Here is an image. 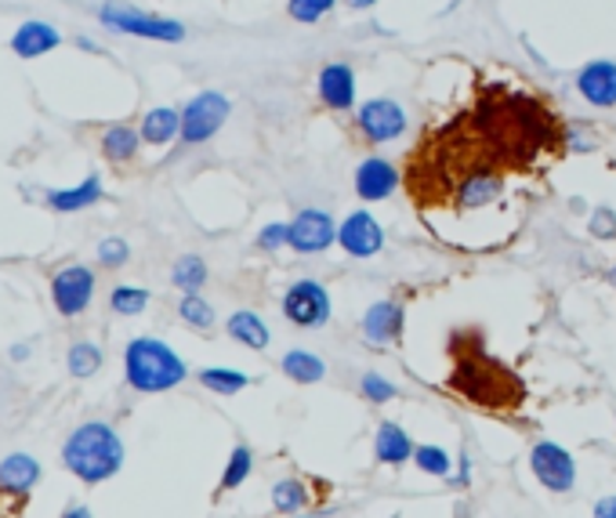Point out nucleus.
<instances>
[{"label": "nucleus", "mask_w": 616, "mask_h": 518, "mask_svg": "<svg viewBox=\"0 0 616 518\" xmlns=\"http://www.w3.org/2000/svg\"><path fill=\"white\" fill-rule=\"evenodd\" d=\"M309 504V485L301 479H279L273 485V507L279 515H298Z\"/></svg>", "instance_id": "obj_27"}, {"label": "nucleus", "mask_w": 616, "mask_h": 518, "mask_svg": "<svg viewBox=\"0 0 616 518\" xmlns=\"http://www.w3.org/2000/svg\"><path fill=\"white\" fill-rule=\"evenodd\" d=\"M279 366H284V374L290 377V381H298V384H316V381L327 377V363H323L319 355L305 352V349L287 352Z\"/></svg>", "instance_id": "obj_23"}, {"label": "nucleus", "mask_w": 616, "mask_h": 518, "mask_svg": "<svg viewBox=\"0 0 616 518\" xmlns=\"http://www.w3.org/2000/svg\"><path fill=\"white\" fill-rule=\"evenodd\" d=\"M334 8H338V0H287V15L294 18V23H319V18H327Z\"/></svg>", "instance_id": "obj_30"}, {"label": "nucleus", "mask_w": 616, "mask_h": 518, "mask_svg": "<svg viewBox=\"0 0 616 518\" xmlns=\"http://www.w3.org/2000/svg\"><path fill=\"white\" fill-rule=\"evenodd\" d=\"M171 279H175L178 290H186V294H197V290L208 283V262L197 254H186L178 257L175 268H171Z\"/></svg>", "instance_id": "obj_25"}, {"label": "nucleus", "mask_w": 616, "mask_h": 518, "mask_svg": "<svg viewBox=\"0 0 616 518\" xmlns=\"http://www.w3.org/2000/svg\"><path fill=\"white\" fill-rule=\"evenodd\" d=\"M334 243H338V222H334L330 211L305 207L294 214V222H290V247L298 254H323Z\"/></svg>", "instance_id": "obj_9"}, {"label": "nucleus", "mask_w": 616, "mask_h": 518, "mask_svg": "<svg viewBox=\"0 0 616 518\" xmlns=\"http://www.w3.org/2000/svg\"><path fill=\"white\" fill-rule=\"evenodd\" d=\"M59 29L48 26V23H26L18 26V34L12 37V48L18 59H40L48 55L51 48H59Z\"/></svg>", "instance_id": "obj_19"}, {"label": "nucleus", "mask_w": 616, "mask_h": 518, "mask_svg": "<svg viewBox=\"0 0 616 518\" xmlns=\"http://www.w3.org/2000/svg\"><path fill=\"white\" fill-rule=\"evenodd\" d=\"M178 316L186 319L189 327H197V330H211L214 327V308L200 294H186V298H181Z\"/></svg>", "instance_id": "obj_31"}, {"label": "nucleus", "mask_w": 616, "mask_h": 518, "mask_svg": "<svg viewBox=\"0 0 616 518\" xmlns=\"http://www.w3.org/2000/svg\"><path fill=\"white\" fill-rule=\"evenodd\" d=\"M290 518H309V515H290Z\"/></svg>", "instance_id": "obj_46"}, {"label": "nucleus", "mask_w": 616, "mask_h": 518, "mask_svg": "<svg viewBox=\"0 0 616 518\" xmlns=\"http://www.w3.org/2000/svg\"><path fill=\"white\" fill-rule=\"evenodd\" d=\"M127 384L138 392H167L186 381V363L178 359L175 349L156 338H135L124 352Z\"/></svg>", "instance_id": "obj_3"}, {"label": "nucleus", "mask_w": 616, "mask_h": 518, "mask_svg": "<svg viewBox=\"0 0 616 518\" xmlns=\"http://www.w3.org/2000/svg\"><path fill=\"white\" fill-rule=\"evenodd\" d=\"M453 355H457V363H453V374H450V384L457 388L461 395L475 399V403H496L504 406L507 399L501 395L504 384H512V374H504L501 366H496L490 355L479 352V344H472V349H461V341L453 338Z\"/></svg>", "instance_id": "obj_4"}, {"label": "nucleus", "mask_w": 616, "mask_h": 518, "mask_svg": "<svg viewBox=\"0 0 616 518\" xmlns=\"http://www.w3.org/2000/svg\"><path fill=\"white\" fill-rule=\"evenodd\" d=\"M99 257L105 268H121V265H127V257H131V247H127L121 236H110V240L99 243Z\"/></svg>", "instance_id": "obj_35"}, {"label": "nucleus", "mask_w": 616, "mask_h": 518, "mask_svg": "<svg viewBox=\"0 0 616 518\" xmlns=\"http://www.w3.org/2000/svg\"><path fill=\"white\" fill-rule=\"evenodd\" d=\"M225 330H229V338L232 341H240L243 349H254V352H262L268 349V341H273V330L265 327V319L257 316V312H232L229 319H225Z\"/></svg>", "instance_id": "obj_18"}, {"label": "nucleus", "mask_w": 616, "mask_h": 518, "mask_svg": "<svg viewBox=\"0 0 616 518\" xmlns=\"http://www.w3.org/2000/svg\"><path fill=\"white\" fill-rule=\"evenodd\" d=\"M40 479V464L29 453H12V457L0 460V490L26 496Z\"/></svg>", "instance_id": "obj_17"}, {"label": "nucleus", "mask_w": 616, "mask_h": 518, "mask_svg": "<svg viewBox=\"0 0 616 518\" xmlns=\"http://www.w3.org/2000/svg\"><path fill=\"white\" fill-rule=\"evenodd\" d=\"M355 131L370 146L395 142L406 131V110L395 99H370L355 110Z\"/></svg>", "instance_id": "obj_8"}, {"label": "nucleus", "mask_w": 616, "mask_h": 518, "mask_svg": "<svg viewBox=\"0 0 616 518\" xmlns=\"http://www.w3.org/2000/svg\"><path fill=\"white\" fill-rule=\"evenodd\" d=\"M99 200H102V178L99 175H88L77 189L48 192V207L51 211H62V214L84 211V207H91V203H99Z\"/></svg>", "instance_id": "obj_20"}, {"label": "nucleus", "mask_w": 616, "mask_h": 518, "mask_svg": "<svg viewBox=\"0 0 616 518\" xmlns=\"http://www.w3.org/2000/svg\"><path fill=\"white\" fill-rule=\"evenodd\" d=\"M414 464L420 471L439 475V479H450V457L442 446H417L414 450Z\"/></svg>", "instance_id": "obj_33"}, {"label": "nucleus", "mask_w": 616, "mask_h": 518, "mask_svg": "<svg viewBox=\"0 0 616 518\" xmlns=\"http://www.w3.org/2000/svg\"><path fill=\"white\" fill-rule=\"evenodd\" d=\"M338 243L344 247V254L352 257H374L385 247V229L377 225L374 214L352 211L349 218L338 225Z\"/></svg>", "instance_id": "obj_12"}, {"label": "nucleus", "mask_w": 616, "mask_h": 518, "mask_svg": "<svg viewBox=\"0 0 616 518\" xmlns=\"http://www.w3.org/2000/svg\"><path fill=\"white\" fill-rule=\"evenodd\" d=\"M403 175L395 170L392 160H381V156H366L360 167H355V197L366 200V203H377V200H388L392 192L399 189Z\"/></svg>", "instance_id": "obj_14"}, {"label": "nucleus", "mask_w": 616, "mask_h": 518, "mask_svg": "<svg viewBox=\"0 0 616 518\" xmlns=\"http://www.w3.org/2000/svg\"><path fill=\"white\" fill-rule=\"evenodd\" d=\"M577 91L594 110H616V62L594 59L577 73Z\"/></svg>", "instance_id": "obj_13"}, {"label": "nucleus", "mask_w": 616, "mask_h": 518, "mask_svg": "<svg viewBox=\"0 0 616 518\" xmlns=\"http://www.w3.org/2000/svg\"><path fill=\"white\" fill-rule=\"evenodd\" d=\"M62 464H66L77 479L91 482V485L105 482L121 471L124 442L110 425H102V420H88V425H80L66 439V446H62Z\"/></svg>", "instance_id": "obj_2"}, {"label": "nucleus", "mask_w": 616, "mask_h": 518, "mask_svg": "<svg viewBox=\"0 0 616 518\" xmlns=\"http://www.w3.org/2000/svg\"><path fill=\"white\" fill-rule=\"evenodd\" d=\"M232 105L222 91H200L197 99H189V105L181 110V142L186 146H203L208 138L222 131V124L229 121Z\"/></svg>", "instance_id": "obj_6"}, {"label": "nucleus", "mask_w": 616, "mask_h": 518, "mask_svg": "<svg viewBox=\"0 0 616 518\" xmlns=\"http://www.w3.org/2000/svg\"><path fill=\"white\" fill-rule=\"evenodd\" d=\"M468 450H464L461 453V471H457V479H453V482H457V485H468V479H472V468H468Z\"/></svg>", "instance_id": "obj_40"}, {"label": "nucleus", "mask_w": 616, "mask_h": 518, "mask_svg": "<svg viewBox=\"0 0 616 518\" xmlns=\"http://www.w3.org/2000/svg\"><path fill=\"white\" fill-rule=\"evenodd\" d=\"M178 135H181V113L171 110V105H160V110H149L142 116V138L149 146H167Z\"/></svg>", "instance_id": "obj_22"}, {"label": "nucleus", "mask_w": 616, "mask_h": 518, "mask_svg": "<svg viewBox=\"0 0 616 518\" xmlns=\"http://www.w3.org/2000/svg\"><path fill=\"white\" fill-rule=\"evenodd\" d=\"M406 327V312L399 301H374L370 308H366L363 316V338L377 344V349H385V344H395L399 333Z\"/></svg>", "instance_id": "obj_16"}, {"label": "nucleus", "mask_w": 616, "mask_h": 518, "mask_svg": "<svg viewBox=\"0 0 616 518\" xmlns=\"http://www.w3.org/2000/svg\"><path fill=\"white\" fill-rule=\"evenodd\" d=\"M284 316L301 330H316L330 323V290L319 279H298L287 287L284 301H279Z\"/></svg>", "instance_id": "obj_7"}, {"label": "nucleus", "mask_w": 616, "mask_h": 518, "mask_svg": "<svg viewBox=\"0 0 616 518\" xmlns=\"http://www.w3.org/2000/svg\"><path fill=\"white\" fill-rule=\"evenodd\" d=\"M51 298H55V308L62 316H80L95 298V273L84 265L62 268V273H55V279H51Z\"/></svg>", "instance_id": "obj_11"}, {"label": "nucleus", "mask_w": 616, "mask_h": 518, "mask_svg": "<svg viewBox=\"0 0 616 518\" xmlns=\"http://www.w3.org/2000/svg\"><path fill=\"white\" fill-rule=\"evenodd\" d=\"M200 384L218 395H236L251 384V377L240 370H229V366H208V370H200Z\"/></svg>", "instance_id": "obj_26"}, {"label": "nucleus", "mask_w": 616, "mask_h": 518, "mask_svg": "<svg viewBox=\"0 0 616 518\" xmlns=\"http://www.w3.org/2000/svg\"><path fill=\"white\" fill-rule=\"evenodd\" d=\"M62 518H91V511H88V507H66V515H62Z\"/></svg>", "instance_id": "obj_42"}, {"label": "nucleus", "mask_w": 616, "mask_h": 518, "mask_svg": "<svg viewBox=\"0 0 616 518\" xmlns=\"http://www.w3.org/2000/svg\"><path fill=\"white\" fill-rule=\"evenodd\" d=\"M77 45H80L84 51H99V48H95V40H88V37H80V40H77Z\"/></svg>", "instance_id": "obj_43"}, {"label": "nucleus", "mask_w": 616, "mask_h": 518, "mask_svg": "<svg viewBox=\"0 0 616 518\" xmlns=\"http://www.w3.org/2000/svg\"><path fill=\"white\" fill-rule=\"evenodd\" d=\"M341 4H349L352 12H366V8H374L377 0H341Z\"/></svg>", "instance_id": "obj_41"}, {"label": "nucleus", "mask_w": 616, "mask_h": 518, "mask_svg": "<svg viewBox=\"0 0 616 518\" xmlns=\"http://www.w3.org/2000/svg\"><path fill=\"white\" fill-rule=\"evenodd\" d=\"M591 236H599V240H616V214H613V207H599L591 214Z\"/></svg>", "instance_id": "obj_37"}, {"label": "nucleus", "mask_w": 616, "mask_h": 518, "mask_svg": "<svg viewBox=\"0 0 616 518\" xmlns=\"http://www.w3.org/2000/svg\"><path fill=\"white\" fill-rule=\"evenodd\" d=\"M591 518H616V496H605V501L594 504V515Z\"/></svg>", "instance_id": "obj_39"}, {"label": "nucleus", "mask_w": 616, "mask_h": 518, "mask_svg": "<svg viewBox=\"0 0 616 518\" xmlns=\"http://www.w3.org/2000/svg\"><path fill=\"white\" fill-rule=\"evenodd\" d=\"M363 399H370V403H388V399H395V384L392 381H385L381 374H363Z\"/></svg>", "instance_id": "obj_34"}, {"label": "nucleus", "mask_w": 616, "mask_h": 518, "mask_svg": "<svg viewBox=\"0 0 616 518\" xmlns=\"http://www.w3.org/2000/svg\"><path fill=\"white\" fill-rule=\"evenodd\" d=\"M70 374L73 377H95L99 374V366H102V352L95 349L91 341H80V344H73L70 349Z\"/></svg>", "instance_id": "obj_28"}, {"label": "nucleus", "mask_w": 616, "mask_h": 518, "mask_svg": "<svg viewBox=\"0 0 616 518\" xmlns=\"http://www.w3.org/2000/svg\"><path fill=\"white\" fill-rule=\"evenodd\" d=\"M316 91H319V102L327 105V110L349 113L355 105V73H352V66H344V62H327V66L319 70Z\"/></svg>", "instance_id": "obj_15"}, {"label": "nucleus", "mask_w": 616, "mask_h": 518, "mask_svg": "<svg viewBox=\"0 0 616 518\" xmlns=\"http://www.w3.org/2000/svg\"><path fill=\"white\" fill-rule=\"evenodd\" d=\"M257 247H262V251H279V247H290V225H284V222H273V225H265L262 232H257Z\"/></svg>", "instance_id": "obj_36"}, {"label": "nucleus", "mask_w": 616, "mask_h": 518, "mask_svg": "<svg viewBox=\"0 0 616 518\" xmlns=\"http://www.w3.org/2000/svg\"><path fill=\"white\" fill-rule=\"evenodd\" d=\"M529 468H533L537 482L551 493H566L577 482V464L555 442H537L533 453H529Z\"/></svg>", "instance_id": "obj_10"}, {"label": "nucleus", "mask_w": 616, "mask_h": 518, "mask_svg": "<svg viewBox=\"0 0 616 518\" xmlns=\"http://www.w3.org/2000/svg\"><path fill=\"white\" fill-rule=\"evenodd\" d=\"M613 287H616V268H613Z\"/></svg>", "instance_id": "obj_45"}, {"label": "nucleus", "mask_w": 616, "mask_h": 518, "mask_svg": "<svg viewBox=\"0 0 616 518\" xmlns=\"http://www.w3.org/2000/svg\"><path fill=\"white\" fill-rule=\"evenodd\" d=\"M99 18L116 34L127 37H146V40H164V45H178L186 40V26L175 23V18H160V15H146L131 4H121V0H110V4L99 8Z\"/></svg>", "instance_id": "obj_5"}, {"label": "nucleus", "mask_w": 616, "mask_h": 518, "mask_svg": "<svg viewBox=\"0 0 616 518\" xmlns=\"http://www.w3.org/2000/svg\"><path fill=\"white\" fill-rule=\"evenodd\" d=\"M4 496H12V493H8V490H0V501H4ZM15 496H18V493H15ZM0 518H8V515H4V507H0Z\"/></svg>", "instance_id": "obj_44"}, {"label": "nucleus", "mask_w": 616, "mask_h": 518, "mask_svg": "<svg viewBox=\"0 0 616 518\" xmlns=\"http://www.w3.org/2000/svg\"><path fill=\"white\" fill-rule=\"evenodd\" d=\"M566 149H573V153H591L594 149V138L591 135H580L577 127H566Z\"/></svg>", "instance_id": "obj_38"}, {"label": "nucleus", "mask_w": 616, "mask_h": 518, "mask_svg": "<svg viewBox=\"0 0 616 518\" xmlns=\"http://www.w3.org/2000/svg\"><path fill=\"white\" fill-rule=\"evenodd\" d=\"M468 121L482 146L504 170L533 167L540 153H562L566 149V127L555 110L526 91H512L504 84H486L475 94Z\"/></svg>", "instance_id": "obj_1"}, {"label": "nucleus", "mask_w": 616, "mask_h": 518, "mask_svg": "<svg viewBox=\"0 0 616 518\" xmlns=\"http://www.w3.org/2000/svg\"><path fill=\"white\" fill-rule=\"evenodd\" d=\"M374 450H377V460L381 464H403V460H410V453H414V442H410V435L395 425V420H385V425L377 428Z\"/></svg>", "instance_id": "obj_21"}, {"label": "nucleus", "mask_w": 616, "mask_h": 518, "mask_svg": "<svg viewBox=\"0 0 616 518\" xmlns=\"http://www.w3.org/2000/svg\"><path fill=\"white\" fill-rule=\"evenodd\" d=\"M149 305V290L142 287H116L110 294V308L116 316H138V312H146Z\"/></svg>", "instance_id": "obj_29"}, {"label": "nucleus", "mask_w": 616, "mask_h": 518, "mask_svg": "<svg viewBox=\"0 0 616 518\" xmlns=\"http://www.w3.org/2000/svg\"><path fill=\"white\" fill-rule=\"evenodd\" d=\"M251 468H254V453L247 446H236L232 457H229V468H225V475H222V490H236V485H243Z\"/></svg>", "instance_id": "obj_32"}, {"label": "nucleus", "mask_w": 616, "mask_h": 518, "mask_svg": "<svg viewBox=\"0 0 616 518\" xmlns=\"http://www.w3.org/2000/svg\"><path fill=\"white\" fill-rule=\"evenodd\" d=\"M138 142H142V135L135 131V127H110V131L102 135V153L105 160H113V164H127V160H135L138 153Z\"/></svg>", "instance_id": "obj_24"}]
</instances>
